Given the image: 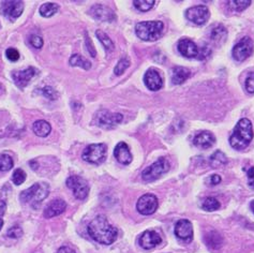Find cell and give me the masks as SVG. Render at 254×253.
<instances>
[{"label": "cell", "instance_id": "6da1fadb", "mask_svg": "<svg viewBox=\"0 0 254 253\" xmlns=\"http://www.w3.org/2000/svg\"><path fill=\"white\" fill-rule=\"evenodd\" d=\"M88 234L95 242L101 245L109 246L116 242L118 237V231L110 224L105 216H97L93 221L88 224Z\"/></svg>", "mask_w": 254, "mask_h": 253}, {"label": "cell", "instance_id": "7a4b0ae2", "mask_svg": "<svg viewBox=\"0 0 254 253\" xmlns=\"http://www.w3.org/2000/svg\"><path fill=\"white\" fill-rule=\"evenodd\" d=\"M253 139V128L248 118L240 119L230 138V144L234 149L243 151L247 148Z\"/></svg>", "mask_w": 254, "mask_h": 253}, {"label": "cell", "instance_id": "3957f363", "mask_svg": "<svg viewBox=\"0 0 254 253\" xmlns=\"http://www.w3.org/2000/svg\"><path fill=\"white\" fill-rule=\"evenodd\" d=\"M164 24L160 21L142 22L136 25L135 32L144 41H157L163 34Z\"/></svg>", "mask_w": 254, "mask_h": 253}, {"label": "cell", "instance_id": "277c9868", "mask_svg": "<svg viewBox=\"0 0 254 253\" xmlns=\"http://www.w3.org/2000/svg\"><path fill=\"white\" fill-rule=\"evenodd\" d=\"M50 192V187L45 183H37L34 186L28 188L27 190H24L21 194H19V200L21 202L26 204L29 202H34L32 206H36L40 204L44 199H47Z\"/></svg>", "mask_w": 254, "mask_h": 253}, {"label": "cell", "instance_id": "5b68a950", "mask_svg": "<svg viewBox=\"0 0 254 253\" xmlns=\"http://www.w3.org/2000/svg\"><path fill=\"white\" fill-rule=\"evenodd\" d=\"M107 153V147L105 144H91L88 145L83 152L82 157L85 161L93 164H101L105 161Z\"/></svg>", "mask_w": 254, "mask_h": 253}, {"label": "cell", "instance_id": "8992f818", "mask_svg": "<svg viewBox=\"0 0 254 253\" xmlns=\"http://www.w3.org/2000/svg\"><path fill=\"white\" fill-rule=\"evenodd\" d=\"M169 170V162L165 158H160L157 161L146 167L142 173V178L145 181H154Z\"/></svg>", "mask_w": 254, "mask_h": 253}, {"label": "cell", "instance_id": "52a82bcc", "mask_svg": "<svg viewBox=\"0 0 254 253\" xmlns=\"http://www.w3.org/2000/svg\"><path fill=\"white\" fill-rule=\"evenodd\" d=\"M67 187L69 189L72 190L74 197L77 200H85L88 197L89 193V186L87 184V181L85 180L81 176H70L67 181Z\"/></svg>", "mask_w": 254, "mask_h": 253}, {"label": "cell", "instance_id": "ba28073f", "mask_svg": "<svg viewBox=\"0 0 254 253\" xmlns=\"http://www.w3.org/2000/svg\"><path fill=\"white\" fill-rule=\"evenodd\" d=\"M254 50V44L252 39L249 37H245L240 40L232 51L233 58L237 61H245L249 58Z\"/></svg>", "mask_w": 254, "mask_h": 253}, {"label": "cell", "instance_id": "9c48e42d", "mask_svg": "<svg viewBox=\"0 0 254 253\" xmlns=\"http://www.w3.org/2000/svg\"><path fill=\"white\" fill-rule=\"evenodd\" d=\"M158 206L159 202L157 197H155L154 194L148 193L140 198V200L138 201V204H136V209H138L141 215L149 216L155 212V210L158 209Z\"/></svg>", "mask_w": 254, "mask_h": 253}, {"label": "cell", "instance_id": "30bf717a", "mask_svg": "<svg viewBox=\"0 0 254 253\" xmlns=\"http://www.w3.org/2000/svg\"><path fill=\"white\" fill-rule=\"evenodd\" d=\"M123 117L122 115L119 113H110L106 109H103V111H100L96 115V124L101 127V128H105V129H110L122 121Z\"/></svg>", "mask_w": 254, "mask_h": 253}, {"label": "cell", "instance_id": "8fae6325", "mask_svg": "<svg viewBox=\"0 0 254 253\" xmlns=\"http://www.w3.org/2000/svg\"><path fill=\"white\" fill-rule=\"evenodd\" d=\"M209 16L210 12L206 5H195L186 11V17L188 21L197 25L205 24Z\"/></svg>", "mask_w": 254, "mask_h": 253}, {"label": "cell", "instance_id": "7c38bea8", "mask_svg": "<svg viewBox=\"0 0 254 253\" xmlns=\"http://www.w3.org/2000/svg\"><path fill=\"white\" fill-rule=\"evenodd\" d=\"M24 11V2L17 1V0H10V1L1 2L2 14L9 18L10 21H15L16 18L22 15Z\"/></svg>", "mask_w": 254, "mask_h": 253}, {"label": "cell", "instance_id": "4fadbf2b", "mask_svg": "<svg viewBox=\"0 0 254 253\" xmlns=\"http://www.w3.org/2000/svg\"><path fill=\"white\" fill-rule=\"evenodd\" d=\"M37 73L38 70H36L34 67H29L21 71H13L12 79L19 89H24L37 75Z\"/></svg>", "mask_w": 254, "mask_h": 253}, {"label": "cell", "instance_id": "5bb4252c", "mask_svg": "<svg viewBox=\"0 0 254 253\" xmlns=\"http://www.w3.org/2000/svg\"><path fill=\"white\" fill-rule=\"evenodd\" d=\"M175 235L181 241L191 243L193 239V226L187 219H181L175 225Z\"/></svg>", "mask_w": 254, "mask_h": 253}, {"label": "cell", "instance_id": "9a60e30c", "mask_svg": "<svg viewBox=\"0 0 254 253\" xmlns=\"http://www.w3.org/2000/svg\"><path fill=\"white\" fill-rule=\"evenodd\" d=\"M162 243V238L154 231H145L139 238V244L143 249L152 250Z\"/></svg>", "mask_w": 254, "mask_h": 253}, {"label": "cell", "instance_id": "2e32d148", "mask_svg": "<svg viewBox=\"0 0 254 253\" xmlns=\"http://www.w3.org/2000/svg\"><path fill=\"white\" fill-rule=\"evenodd\" d=\"M89 13L94 18L101 22H113L116 19V15L113 10H110L108 6L103 4H95L94 6H91Z\"/></svg>", "mask_w": 254, "mask_h": 253}, {"label": "cell", "instance_id": "e0dca14e", "mask_svg": "<svg viewBox=\"0 0 254 253\" xmlns=\"http://www.w3.org/2000/svg\"><path fill=\"white\" fill-rule=\"evenodd\" d=\"M179 53L187 58H198L200 48L188 38L180 39L178 42Z\"/></svg>", "mask_w": 254, "mask_h": 253}, {"label": "cell", "instance_id": "ac0fdd59", "mask_svg": "<svg viewBox=\"0 0 254 253\" xmlns=\"http://www.w3.org/2000/svg\"><path fill=\"white\" fill-rule=\"evenodd\" d=\"M144 83L152 92H157V90L161 89L163 86V80H162V76L155 69H149L146 71L144 75Z\"/></svg>", "mask_w": 254, "mask_h": 253}, {"label": "cell", "instance_id": "d6986e66", "mask_svg": "<svg viewBox=\"0 0 254 253\" xmlns=\"http://www.w3.org/2000/svg\"><path fill=\"white\" fill-rule=\"evenodd\" d=\"M114 155L121 164L128 165L132 162V153L125 142H120L114 149Z\"/></svg>", "mask_w": 254, "mask_h": 253}, {"label": "cell", "instance_id": "ffe728a7", "mask_svg": "<svg viewBox=\"0 0 254 253\" xmlns=\"http://www.w3.org/2000/svg\"><path fill=\"white\" fill-rule=\"evenodd\" d=\"M66 208H67V203L64 202L63 200L57 199L53 201V202H51L47 206V208L44 209V212H43L44 218L51 219V218L59 216L64 210H66Z\"/></svg>", "mask_w": 254, "mask_h": 253}, {"label": "cell", "instance_id": "44dd1931", "mask_svg": "<svg viewBox=\"0 0 254 253\" xmlns=\"http://www.w3.org/2000/svg\"><path fill=\"white\" fill-rule=\"evenodd\" d=\"M214 143H216V138H214V135L209 131L200 132L198 135H195V138L193 139V144L201 149L210 148Z\"/></svg>", "mask_w": 254, "mask_h": 253}, {"label": "cell", "instance_id": "7402d4cb", "mask_svg": "<svg viewBox=\"0 0 254 253\" xmlns=\"http://www.w3.org/2000/svg\"><path fill=\"white\" fill-rule=\"evenodd\" d=\"M190 77V70L184 67H175L172 70V83L174 85H180Z\"/></svg>", "mask_w": 254, "mask_h": 253}, {"label": "cell", "instance_id": "603a6c76", "mask_svg": "<svg viewBox=\"0 0 254 253\" xmlns=\"http://www.w3.org/2000/svg\"><path fill=\"white\" fill-rule=\"evenodd\" d=\"M209 37L211 39V41L217 44H222L227 37V30L222 25H217L210 30Z\"/></svg>", "mask_w": 254, "mask_h": 253}, {"label": "cell", "instance_id": "cb8c5ba5", "mask_svg": "<svg viewBox=\"0 0 254 253\" xmlns=\"http://www.w3.org/2000/svg\"><path fill=\"white\" fill-rule=\"evenodd\" d=\"M32 130H34L36 135L40 136V138H45V136H48L51 133V127L48 121L37 120L34 124V126H32Z\"/></svg>", "mask_w": 254, "mask_h": 253}, {"label": "cell", "instance_id": "d4e9b609", "mask_svg": "<svg viewBox=\"0 0 254 253\" xmlns=\"http://www.w3.org/2000/svg\"><path fill=\"white\" fill-rule=\"evenodd\" d=\"M69 62L72 67H81L84 70H89L91 68L90 61L79 54H74L71 56Z\"/></svg>", "mask_w": 254, "mask_h": 253}, {"label": "cell", "instance_id": "484cf974", "mask_svg": "<svg viewBox=\"0 0 254 253\" xmlns=\"http://www.w3.org/2000/svg\"><path fill=\"white\" fill-rule=\"evenodd\" d=\"M205 242L208 247H210L212 249L220 248L221 245L223 243L222 237H221L217 232H211L210 234H207L205 237Z\"/></svg>", "mask_w": 254, "mask_h": 253}, {"label": "cell", "instance_id": "4316f807", "mask_svg": "<svg viewBox=\"0 0 254 253\" xmlns=\"http://www.w3.org/2000/svg\"><path fill=\"white\" fill-rule=\"evenodd\" d=\"M58 9H59V6H58L57 3L47 2L40 6V14L43 17H51L56 14L58 12Z\"/></svg>", "mask_w": 254, "mask_h": 253}, {"label": "cell", "instance_id": "83f0119b", "mask_svg": "<svg viewBox=\"0 0 254 253\" xmlns=\"http://www.w3.org/2000/svg\"><path fill=\"white\" fill-rule=\"evenodd\" d=\"M96 35H97V38L99 39V41L102 43L104 49H105L106 51L114 50V43L112 40H110V38L105 34V32H103L102 30H97Z\"/></svg>", "mask_w": 254, "mask_h": 253}, {"label": "cell", "instance_id": "f1b7e54d", "mask_svg": "<svg viewBox=\"0 0 254 253\" xmlns=\"http://www.w3.org/2000/svg\"><path fill=\"white\" fill-rule=\"evenodd\" d=\"M220 202L214 198H206L203 201V204H202V207H203V209L206 211L218 210L220 208Z\"/></svg>", "mask_w": 254, "mask_h": 253}, {"label": "cell", "instance_id": "f546056e", "mask_svg": "<svg viewBox=\"0 0 254 253\" xmlns=\"http://www.w3.org/2000/svg\"><path fill=\"white\" fill-rule=\"evenodd\" d=\"M226 162H227L226 155L222 152L218 151L210 157V164L213 167H219L221 165H224L226 164Z\"/></svg>", "mask_w": 254, "mask_h": 253}, {"label": "cell", "instance_id": "4dcf8cb0", "mask_svg": "<svg viewBox=\"0 0 254 253\" xmlns=\"http://www.w3.org/2000/svg\"><path fill=\"white\" fill-rule=\"evenodd\" d=\"M13 164H14L13 163V159L9 154H0V171L8 172L13 167Z\"/></svg>", "mask_w": 254, "mask_h": 253}, {"label": "cell", "instance_id": "1f68e13d", "mask_svg": "<svg viewBox=\"0 0 254 253\" xmlns=\"http://www.w3.org/2000/svg\"><path fill=\"white\" fill-rule=\"evenodd\" d=\"M251 4V1H245V0H234V1H229L227 2V5L229 8L235 12H240L244 11L245 9L248 8V6Z\"/></svg>", "mask_w": 254, "mask_h": 253}, {"label": "cell", "instance_id": "d6a6232c", "mask_svg": "<svg viewBox=\"0 0 254 253\" xmlns=\"http://www.w3.org/2000/svg\"><path fill=\"white\" fill-rule=\"evenodd\" d=\"M154 2L155 1H153V0H135V1H133L135 8L142 12L151 10L153 6Z\"/></svg>", "mask_w": 254, "mask_h": 253}, {"label": "cell", "instance_id": "836d02e7", "mask_svg": "<svg viewBox=\"0 0 254 253\" xmlns=\"http://www.w3.org/2000/svg\"><path fill=\"white\" fill-rule=\"evenodd\" d=\"M26 177H27V175H26V173L22 170V168H17V170H15L14 173H13L12 181L16 186H19V185H22L23 183H25Z\"/></svg>", "mask_w": 254, "mask_h": 253}, {"label": "cell", "instance_id": "e575fe53", "mask_svg": "<svg viewBox=\"0 0 254 253\" xmlns=\"http://www.w3.org/2000/svg\"><path fill=\"white\" fill-rule=\"evenodd\" d=\"M130 67V60L128 58H121V59L117 63V66L114 69V72L116 75H121L125 71Z\"/></svg>", "mask_w": 254, "mask_h": 253}, {"label": "cell", "instance_id": "d590c367", "mask_svg": "<svg viewBox=\"0 0 254 253\" xmlns=\"http://www.w3.org/2000/svg\"><path fill=\"white\" fill-rule=\"evenodd\" d=\"M40 92L45 97V98H48L49 100H56L58 98V93L53 87H51V86H45V87L41 88Z\"/></svg>", "mask_w": 254, "mask_h": 253}, {"label": "cell", "instance_id": "8d00e7d4", "mask_svg": "<svg viewBox=\"0 0 254 253\" xmlns=\"http://www.w3.org/2000/svg\"><path fill=\"white\" fill-rule=\"evenodd\" d=\"M211 54V50L209 48V45L204 44V47H202L199 51V56H198V59L200 60H204L206 58H208Z\"/></svg>", "mask_w": 254, "mask_h": 253}, {"label": "cell", "instance_id": "74e56055", "mask_svg": "<svg viewBox=\"0 0 254 253\" xmlns=\"http://www.w3.org/2000/svg\"><path fill=\"white\" fill-rule=\"evenodd\" d=\"M6 235L10 238H19L23 235V230L19 228L17 225L12 226L11 229L8 230V233H6Z\"/></svg>", "mask_w": 254, "mask_h": 253}, {"label": "cell", "instance_id": "f35d334b", "mask_svg": "<svg viewBox=\"0 0 254 253\" xmlns=\"http://www.w3.org/2000/svg\"><path fill=\"white\" fill-rule=\"evenodd\" d=\"M245 87L247 92L250 94H254V72L250 73L248 76H247Z\"/></svg>", "mask_w": 254, "mask_h": 253}, {"label": "cell", "instance_id": "ab89813d", "mask_svg": "<svg viewBox=\"0 0 254 253\" xmlns=\"http://www.w3.org/2000/svg\"><path fill=\"white\" fill-rule=\"evenodd\" d=\"M29 43H30L35 49H41V48L43 47L44 41H43V39H42L40 36L34 35V36H31V37L29 38Z\"/></svg>", "mask_w": 254, "mask_h": 253}, {"label": "cell", "instance_id": "60d3db41", "mask_svg": "<svg viewBox=\"0 0 254 253\" xmlns=\"http://www.w3.org/2000/svg\"><path fill=\"white\" fill-rule=\"evenodd\" d=\"M5 55H6V58L10 61H17L19 59V53L18 51L13 49V48H10L5 51Z\"/></svg>", "mask_w": 254, "mask_h": 253}, {"label": "cell", "instance_id": "b9f144b4", "mask_svg": "<svg viewBox=\"0 0 254 253\" xmlns=\"http://www.w3.org/2000/svg\"><path fill=\"white\" fill-rule=\"evenodd\" d=\"M221 176L218 174H213L211 176H209L207 178V184L208 185H211V186H217L221 183Z\"/></svg>", "mask_w": 254, "mask_h": 253}, {"label": "cell", "instance_id": "7bdbcfd3", "mask_svg": "<svg viewBox=\"0 0 254 253\" xmlns=\"http://www.w3.org/2000/svg\"><path fill=\"white\" fill-rule=\"evenodd\" d=\"M86 44H87V48H88V51L90 53V55L93 56V57H96V55H97V53H96V51H95V49H94V45H93V42L90 41V39H89V37L88 36H86Z\"/></svg>", "mask_w": 254, "mask_h": 253}, {"label": "cell", "instance_id": "ee69618b", "mask_svg": "<svg viewBox=\"0 0 254 253\" xmlns=\"http://www.w3.org/2000/svg\"><path fill=\"white\" fill-rule=\"evenodd\" d=\"M5 210H6V204H5L4 201L0 200V218H1L4 215Z\"/></svg>", "mask_w": 254, "mask_h": 253}, {"label": "cell", "instance_id": "f6af8a7d", "mask_svg": "<svg viewBox=\"0 0 254 253\" xmlns=\"http://www.w3.org/2000/svg\"><path fill=\"white\" fill-rule=\"evenodd\" d=\"M57 253H75V251L72 248L66 247V246H64V247H61L59 250H58Z\"/></svg>", "mask_w": 254, "mask_h": 253}, {"label": "cell", "instance_id": "bcb514c9", "mask_svg": "<svg viewBox=\"0 0 254 253\" xmlns=\"http://www.w3.org/2000/svg\"><path fill=\"white\" fill-rule=\"evenodd\" d=\"M247 174H248L249 181L254 180V166H251L249 170H247Z\"/></svg>", "mask_w": 254, "mask_h": 253}, {"label": "cell", "instance_id": "7dc6e473", "mask_svg": "<svg viewBox=\"0 0 254 253\" xmlns=\"http://www.w3.org/2000/svg\"><path fill=\"white\" fill-rule=\"evenodd\" d=\"M2 226H3V220H2V218H0V231H1Z\"/></svg>", "mask_w": 254, "mask_h": 253}, {"label": "cell", "instance_id": "c3c4849f", "mask_svg": "<svg viewBox=\"0 0 254 253\" xmlns=\"http://www.w3.org/2000/svg\"><path fill=\"white\" fill-rule=\"evenodd\" d=\"M250 206H251V209H252V211H253V213H254V200L251 202Z\"/></svg>", "mask_w": 254, "mask_h": 253}]
</instances>
